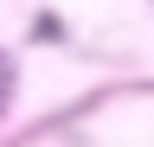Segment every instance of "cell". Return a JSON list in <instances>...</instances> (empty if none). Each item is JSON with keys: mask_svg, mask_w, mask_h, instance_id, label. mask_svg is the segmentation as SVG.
<instances>
[{"mask_svg": "<svg viewBox=\"0 0 154 147\" xmlns=\"http://www.w3.org/2000/svg\"><path fill=\"white\" fill-rule=\"evenodd\" d=\"M0 90H7V64H0Z\"/></svg>", "mask_w": 154, "mask_h": 147, "instance_id": "cell-1", "label": "cell"}]
</instances>
